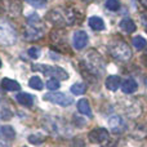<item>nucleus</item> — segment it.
Instances as JSON below:
<instances>
[{
    "label": "nucleus",
    "instance_id": "obj_1",
    "mask_svg": "<svg viewBox=\"0 0 147 147\" xmlns=\"http://www.w3.org/2000/svg\"><path fill=\"white\" fill-rule=\"evenodd\" d=\"M109 51L111 56L120 61H128L132 57V51L129 45L123 40H115L109 45Z\"/></svg>",
    "mask_w": 147,
    "mask_h": 147
},
{
    "label": "nucleus",
    "instance_id": "obj_2",
    "mask_svg": "<svg viewBox=\"0 0 147 147\" xmlns=\"http://www.w3.org/2000/svg\"><path fill=\"white\" fill-rule=\"evenodd\" d=\"M32 70L34 71H40L44 75L51 76L53 79H58V80H67L69 79V74L65 71L62 67L47 66V65H34Z\"/></svg>",
    "mask_w": 147,
    "mask_h": 147
},
{
    "label": "nucleus",
    "instance_id": "obj_3",
    "mask_svg": "<svg viewBox=\"0 0 147 147\" xmlns=\"http://www.w3.org/2000/svg\"><path fill=\"white\" fill-rule=\"evenodd\" d=\"M45 101H49L54 105H59V106L67 107L72 103V99L70 98L67 94L62 93V92H51V93H47L44 96Z\"/></svg>",
    "mask_w": 147,
    "mask_h": 147
},
{
    "label": "nucleus",
    "instance_id": "obj_4",
    "mask_svg": "<svg viewBox=\"0 0 147 147\" xmlns=\"http://www.w3.org/2000/svg\"><path fill=\"white\" fill-rule=\"evenodd\" d=\"M109 137H110V133L105 128H96V129L90 130L88 134L89 141L93 143H102L109 140Z\"/></svg>",
    "mask_w": 147,
    "mask_h": 147
},
{
    "label": "nucleus",
    "instance_id": "obj_5",
    "mask_svg": "<svg viewBox=\"0 0 147 147\" xmlns=\"http://www.w3.org/2000/svg\"><path fill=\"white\" fill-rule=\"evenodd\" d=\"M72 43H74V47L76 49H83L86 47L88 44V35H86L85 31H75L74 34V38H72Z\"/></svg>",
    "mask_w": 147,
    "mask_h": 147
},
{
    "label": "nucleus",
    "instance_id": "obj_6",
    "mask_svg": "<svg viewBox=\"0 0 147 147\" xmlns=\"http://www.w3.org/2000/svg\"><path fill=\"white\" fill-rule=\"evenodd\" d=\"M109 125H110V129H111L114 133L123 132V129H124V127H125L124 121H123V119L120 116H112V117H110Z\"/></svg>",
    "mask_w": 147,
    "mask_h": 147
},
{
    "label": "nucleus",
    "instance_id": "obj_7",
    "mask_svg": "<svg viewBox=\"0 0 147 147\" xmlns=\"http://www.w3.org/2000/svg\"><path fill=\"white\" fill-rule=\"evenodd\" d=\"M137 89H138V84L134 79H127V80H124L121 84V90L124 92L125 94L134 93Z\"/></svg>",
    "mask_w": 147,
    "mask_h": 147
},
{
    "label": "nucleus",
    "instance_id": "obj_8",
    "mask_svg": "<svg viewBox=\"0 0 147 147\" xmlns=\"http://www.w3.org/2000/svg\"><path fill=\"white\" fill-rule=\"evenodd\" d=\"M1 88L7 92H16V90H20L21 85L17 83L16 80H12V79H3L1 80Z\"/></svg>",
    "mask_w": 147,
    "mask_h": 147
},
{
    "label": "nucleus",
    "instance_id": "obj_9",
    "mask_svg": "<svg viewBox=\"0 0 147 147\" xmlns=\"http://www.w3.org/2000/svg\"><path fill=\"white\" fill-rule=\"evenodd\" d=\"M120 83H121V80H120L119 76L110 75L109 78L106 79V88L109 89V90H111V92H115V90H117V89H119Z\"/></svg>",
    "mask_w": 147,
    "mask_h": 147
},
{
    "label": "nucleus",
    "instance_id": "obj_10",
    "mask_svg": "<svg viewBox=\"0 0 147 147\" xmlns=\"http://www.w3.org/2000/svg\"><path fill=\"white\" fill-rule=\"evenodd\" d=\"M16 99H17L18 103L23 105V106H26V107H30L34 105V97L28 93H18Z\"/></svg>",
    "mask_w": 147,
    "mask_h": 147
},
{
    "label": "nucleus",
    "instance_id": "obj_11",
    "mask_svg": "<svg viewBox=\"0 0 147 147\" xmlns=\"http://www.w3.org/2000/svg\"><path fill=\"white\" fill-rule=\"evenodd\" d=\"M120 27H121V30H124L125 32H128V34H132L137 30L136 23L133 22L130 18H124V20L120 22Z\"/></svg>",
    "mask_w": 147,
    "mask_h": 147
},
{
    "label": "nucleus",
    "instance_id": "obj_12",
    "mask_svg": "<svg viewBox=\"0 0 147 147\" xmlns=\"http://www.w3.org/2000/svg\"><path fill=\"white\" fill-rule=\"evenodd\" d=\"M88 23H89V26H90L93 30H96V31H102L105 28V22H103V20L102 18H99V17H90L88 20Z\"/></svg>",
    "mask_w": 147,
    "mask_h": 147
},
{
    "label": "nucleus",
    "instance_id": "obj_13",
    "mask_svg": "<svg viewBox=\"0 0 147 147\" xmlns=\"http://www.w3.org/2000/svg\"><path fill=\"white\" fill-rule=\"evenodd\" d=\"M78 110H79V112H81V114L86 115V116H92L90 106H89V102L86 101L85 98L80 99V101L78 102Z\"/></svg>",
    "mask_w": 147,
    "mask_h": 147
},
{
    "label": "nucleus",
    "instance_id": "obj_14",
    "mask_svg": "<svg viewBox=\"0 0 147 147\" xmlns=\"http://www.w3.org/2000/svg\"><path fill=\"white\" fill-rule=\"evenodd\" d=\"M70 89H71L72 94H75V96H81V94L85 93L86 86H85V84H83V83H76V84H74Z\"/></svg>",
    "mask_w": 147,
    "mask_h": 147
},
{
    "label": "nucleus",
    "instance_id": "obj_15",
    "mask_svg": "<svg viewBox=\"0 0 147 147\" xmlns=\"http://www.w3.org/2000/svg\"><path fill=\"white\" fill-rule=\"evenodd\" d=\"M28 85L31 86L32 89H36V90H41L43 89V81L39 76H32L28 81Z\"/></svg>",
    "mask_w": 147,
    "mask_h": 147
},
{
    "label": "nucleus",
    "instance_id": "obj_16",
    "mask_svg": "<svg viewBox=\"0 0 147 147\" xmlns=\"http://www.w3.org/2000/svg\"><path fill=\"white\" fill-rule=\"evenodd\" d=\"M133 45H134V48H137L138 51H142V49L146 48L147 41L142 36H136V38L133 39Z\"/></svg>",
    "mask_w": 147,
    "mask_h": 147
},
{
    "label": "nucleus",
    "instance_id": "obj_17",
    "mask_svg": "<svg viewBox=\"0 0 147 147\" xmlns=\"http://www.w3.org/2000/svg\"><path fill=\"white\" fill-rule=\"evenodd\" d=\"M59 86H61V84H59V80H57V79H51V80H48V83H47V88L52 92L59 89Z\"/></svg>",
    "mask_w": 147,
    "mask_h": 147
},
{
    "label": "nucleus",
    "instance_id": "obj_18",
    "mask_svg": "<svg viewBox=\"0 0 147 147\" xmlns=\"http://www.w3.org/2000/svg\"><path fill=\"white\" fill-rule=\"evenodd\" d=\"M106 8L110 10H117L120 8V1L119 0H107L106 1Z\"/></svg>",
    "mask_w": 147,
    "mask_h": 147
},
{
    "label": "nucleus",
    "instance_id": "obj_19",
    "mask_svg": "<svg viewBox=\"0 0 147 147\" xmlns=\"http://www.w3.org/2000/svg\"><path fill=\"white\" fill-rule=\"evenodd\" d=\"M1 132L7 138L14 137V130H13V128H10V127H1Z\"/></svg>",
    "mask_w": 147,
    "mask_h": 147
},
{
    "label": "nucleus",
    "instance_id": "obj_20",
    "mask_svg": "<svg viewBox=\"0 0 147 147\" xmlns=\"http://www.w3.org/2000/svg\"><path fill=\"white\" fill-rule=\"evenodd\" d=\"M27 3H30L31 5H34V7L36 8H43L44 5H45L47 0H26Z\"/></svg>",
    "mask_w": 147,
    "mask_h": 147
},
{
    "label": "nucleus",
    "instance_id": "obj_21",
    "mask_svg": "<svg viewBox=\"0 0 147 147\" xmlns=\"http://www.w3.org/2000/svg\"><path fill=\"white\" fill-rule=\"evenodd\" d=\"M28 56H30L31 58H38V57L40 56V49L39 48H30L28 49Z\"/></svg>",
    "mask_w": 147,
    "mask_h": 147
},
{
    "label": "nucleus",
    "instance_id": "obj_22",
    "mask_svg": "<svg viewBox=\"0 0 147 147\" xmlns=\"http://www.w3.org/2000/svg\"><path fill=\"white\" fill-rule=\"evenodd\" d=\"M28 141H30L31 143H34V145H38V143L43 142V141H41V138L36 137V136H30V137H28Z\"/></svg>",
    "mask_w": 147,
    "mask_h": 147
},
{
    "label": "nucleus",
    "instance_id": "obj_23",
    "mask_svg": "<svg viewBox=\"0 0 147 147\" xmlns=\"http://www.w3.org/2000/svg\"><path fill=\"white\" fill-rule=\"evenodd\" d=\"M0 67H1V61H0Z\"/></svg>",
    "mask_w": 147,
    "mask_h": 147
}]
</instances>
